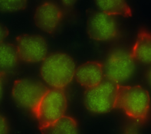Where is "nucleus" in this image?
<instances>
[{
    "label": "nucleus",
    "instance_id": "1",
    "mask_svg": "<svg viewBox=\"0 0 151 134\" xmlns=\"http://www.w3.org/2000/svg\"><path fill=\"white\" fill-rule=\"evenodd\" d=\"M76 64L68 54L57 52L48 55L41 62L40 74L51 88L64 89L74 78Z\"/></svg>",
    "mask_w": 151,
    "mask_h": 134
},
{
    "label": "nucleus",
    "instance_id": "2",
    "mask_svg": "<svg viewBox=\"0 0 151 134\" xmlns=\"http://www.w3.org/2000/svg\"><path fill=\"white\" fill-rule=\"evenodd\" d=\"M149 92L139 85H122L118 89L116 108L120 109L136 123H144L150 110Z\"/></svg>",
    "mask_w": 151,
    "mask_h": 134
},
{
    "label": "nucleus",
    "instance_id": "3",
    "mask_svg": "<svg viewBox=\"0 0 151 134\" xmlns=\"http://www.w3.org/2000/svg\"><path fill=\"white\" fill-rule=\"evenodd\" d=\"M67 100L64 89L48 88L32 112L40 130L54 123L65 115Z\"/></svg>",
    "mask_w": 151,
    "mask_h": 134
},
{
    "label": "nucleus",
    "instance_id": "4",
    "mask_svg": "<svg viewBox=\"0 0 151 134\" xmlns=\"http://www.w3.org/2000/svg\"><path fill=\"white\" fill-rule=\"evenodd\" d=\"M119 84L104 77L97 85L86 89L83 101L90 112L102 114L116 108Z\"/></svg>",
    "mask_w": 151,
    "mask_h": 134
},
{
    "label": "nucleus",
    "instance_id": "5",
    "mask_svg": "<svg viewBox=\"0 0 151 134\" xmlns=\"http://www.w3.org/2000/svg\"><path fill=\"white\" fill-rule=\"evenodd\" d=\"M103 67L104 77L120 84L133 75L135 61L130 52L117 48L109 54L103 64Z\"/></svg>",
    "mask_w": 151,
    "mask_h": 134
},
{
    "label": "nucleus",
    "instance_id": "6",
    "mask_svg": "<svg viewBox=\"0 0 151 134\" xmlns=\"http://www.w3.org/2000/svg\"><path fill=\"white\" fill-rule=\"evenodd\" d=\"M48 89L39 81L24 78L14 81L11 93L19 106L32 113Z\"/></svg>",
    "mask_w": 151,
    "mask_h": 134
},
{
    "label": "nucleus",
    "instance_id": "7",
    "mask_svg": "<svg viewBox=\"0 0 151 134\" xmlns=\"http://www.w3.org/2000/svg\"><path fill=\"white\" fill-rule=\"evenodd\" d=\"M19 60L27 63L42 62L48 55V44L41 35L23 34L16 38Z\"/></svg>",
    "mask_w": 151,
    "mask_h": 134
},
{
    "label": "nucleus",
    "instance_id": "8",
    "mask_svg": "<svg viewBox=\"0 0 151 134\" xmlns=\"http://www.w3.org/2000/svg\"><path fill=\"white\" fill-rule=\"evenodd\" d=\"M88 36L97 41H106L115 38L119 32L118 25L113 16L103 12H95L87 20Z\"/></svg>",
    "mask_w": 151,
    "mask_h": 134
},
{
    "label": "nucleus",
    "instance_id": "9",
    "mask_svg": "<svg viewBox=\"0 0 151 134\" xmlns=\"http://www.w3.org/2000/svg\"><path fill=\"white\" fill-rule=\"evenodd\" d=\"M63 18L61 8L54 2L45 1L35 9L33 20L35 25L42 31L52 34L59 26Z\"/></svg>",
    "mask_w": 151,
    "mask_h": 134
},
{
    "label": "nucleus",
    "instance_id": "10",
    "mask_svg": "<svg viewBox=\"0 0 151 134\" xmlns=\"http://www.w3.org/2000/svg\"><path fill=\"white\" fill-rule=\"evenodd\" d=\"M103 64L97 61H88L76 67L74 78L86 89L99 84L104 79Z\"/></svg>",
    "mask_w": 151,
    "mask_h": 134
},
{
    "label": "nucleus",
    "instance_id": "11",
    "mask_svg": "<svg viewBox=\"0 0 151 134\" xmlns=\"http://www.w3.org/2000/svg\"><path fill=\"white\" fill-rule=\"evenodd\" d=\"M130 53L134 61L151 64V32L140 30Z\"/></svg>",
    "mask_w": 151,
    "mask_h": 134
},
{
    "label": "nucleus",
    "instance_id": "12",
    "mask_svg": "<svg viewBox=\"0 0 151 134\" xmlns=\"http://www.w3.org/2000/svg\"><path fill=\"white\" fill-rule=\"evenodd\" d=\"M101 12L111 16L132 17V9L126 0H94Z\"/></svg>",
    "mask_w": 151,
    "mask_h": 134
},
{
    "label": "nucleus",
    "instance_id": "13",
    "mask_svg": "<svg viewBox=\"0 0 151 134\" xmlns=\"http://www.w3.org/2000/svg\"><path fill=\"white\" fill-rule=\"evenodd\" d=\"M40 132L42 134H78V124L73 117L65 115Z\"/></svg>",
    "mask_w": 151,
    "mask_h": 134
},
{
    "label": "nucleus",
    "instance_id": "14",
    "mask_svg": "<svg viewBox=\"0 0 151 134\" xmlns=\"http://www.w3.org/2000/svg\"><path fill=\"white\" fill-rule=\"evenodd\" d=\"M19 60L15 45L5 42L0 44V72L7 74L17 66Z\"/></svg>",
    "mask_w": 151,
    "mask_h": 134
},
{
    "label": "nucleus",
    "instance_id": "15",
    "mask_svg": "<svg viewBox=\"0 0 151 134\" xmlns=\"http://www.w3.org/2000/svg\"><path fill=\"white\" fill-rule=\"evenodd\" d=\"M28 0H0V11L12 13L25 9Z\"/></svg>",
    "mask_w": 151,
    "mask_h": 134
},
{
    "label": "nucleus",
    "instance_id": "16",
    "mask_svg": "<svg viewBox=\"0 0 151 134\" xmlns=\"http://www.w3.org/2000/svg\"><path fill=\"white\" fill-rule=\"evenodd\" d=\"M9 127L6 119L0 113V134H9Z\"/></svg>",
    "mask_w": 151,
    "mask_h": 134
},
{
    "label": "nucleus",
    "instance_id": "17",
    "mask_svg": "<svg viewBox=\"0 0 151 134\" xmlns=\"http://www.w3.org/2000/svg\"><path fill=\"white\" fill-rule=\"evenodd\" d=\"M122 134H140V132L135 124H129L124 128Z\"/></svg>",
    "mask_w": 151,
    "mask_h": 134
},
{
    "label": "nucleus",
    "instance_id": "18",
    "mask_svg": "<svg viewBox=\"0 0 151 134\" xmlns=\"http://www.w3.org/2000/svg\"><path fill=\"white\" fill-rule=\"evenodd\" d=\"M9 34V31L8 28L0 22V44L4 43Z\"/></svg>",
    "mask_w": 151,
    "mask_h": 134
},
{
    "label": "nucleus",
    "instance_id": "19",
    "mask_svg": "<svg viewBox=\"0 0 151 134\" xmlns=\"http://www.w3.org/2000/svg\"><path fill=\"white\" fill-rule=\"evenodd\" d=\"M6 75V73L0 72V99H1L2 94Z\"/></svg>",
    "mask_w": 151,
    "mask_h": 134
},
{
    "label": "nucleus",
    "instance_id": "20",
    "mask_svg": "<svg viewBox=\"0 0 151 134\" xmlns=\"http://www.w3.org/2000/svg\"><path fill=\"white\" fill-rule=\"evenodd\" d=\"M63 4L67 6H71L75 4L77 0H61Z\"/></svg>",
    "mask_w": 151,
    "mask_h": 134
},
{
    "label": "nucleus",
    "instance_id": "21",
    "mask_svg": "<svg viewBox=\"0 0 151 134\" xmlns=\"http://www.w3.org/2000/svg\"><path fill=\"white\" fill-rule=\"evenodd\" d=\"M147 81H148L149 84L151 86V67L149 68V70L147 71Z\"/></svg>",
    "mask_w": 151,
    "mask_h": 134
}]
</instances>
